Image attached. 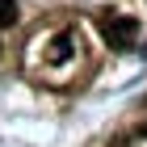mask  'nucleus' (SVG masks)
<instances>
[{
    "instance_id": "1",
    "label": "nucleus",
    "mask_w": 147,
    "mask_h": 147,
    "mask_svg": "<svg viewBox=\"0 0 147 147\" xmlns=\"http://www.w3.org/2000/svg\"><path fill=\"white\" fill-rule=\"evenodd\" d=\"M97 30H101L105 46H113V51H126V46L139 42V21L126 17V13H101L97 17Z\"/></svg>"
},
{
    "instance_id": "2",
    "label": "nucleus",
    "mask_w": 147,
    "mask_h": 147,
    "mask_svg": "<svg viewBox=\"0 0 147 147\" xmlns=\"http://www.w3.org/2000/svg\"><path fill=\"white\" fill-rule=\"evenodd\" d=\"M67 59H71V38L59 34L55 42H51V63H67Z\"/></svg>"
},
{
    "instance_id": "3",
    "label": "nucleus",
    "mask_w": 147,
    "mask_h": 147,
    "mask_svg": "<svg viewBox=\"0 0 147 147\" xmlns=\"http://www.w3.org/2000/svg\"><path fill=\"white\" fill-rule=\"evenodd\" d=\"M17 21V0H0V30Z\"/></svg>"
}]
</instances>
